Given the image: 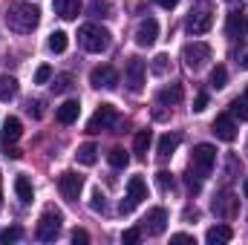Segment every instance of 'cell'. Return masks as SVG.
<instances>
[{"mask_svg":"<svg viewBox=\"0 0 248 245\" xmlns=\"http://www.w3.org/2000/svg\"><path fill=\"white\" fill-rule=\"evenodd\" d=\"M38 23H41V9L32 6V3H12L6 9V26L20 32V35L32 32Z\"/></svg>","mask_w":248,"mask_h":245,"instance_id":"1","label":"cell"},{"mask_svg":"<svg viewBox=\"0 0 248 245\" xmlns=\"http://www.w3.org/2000/svg\"><path fill=\"white\" fill-rule=\"evenodd\" d=\"M211 26H214V6L208 0L193 3L190 12H187V17H185V29L190 35H205Z\"/></svg>","mask_w":248,"mask_h":245,"instance_id":"2","label":"cell"},{"mask_svg":"<svg viewBox=\"0 0 248 245\" xmlns=\"http://www.w3.org/2000/svg\"><path fill=\"white\" fill-rule=\"evenodd\" d=\"M78 44L87 49V52H107L110 49V32L104 26H95V23H84L78 29Z\"/></svg>","mask_w":248,"mask_h":245,"instance_id":"3","label":"cell"},{"mask_svg":"<svg viewBox=\"0 0 248 245\" xmlns=\"http://www.w3.org/2000/svg\"><path fill=\"white\" fill-rule=\"evenodd\" d=\"M214 165H217V147L214 144H196L193 153H190V170L187 173H193L199 179H208Z\"/></svg>","mask_w":248,"mask_h":245,"instance_id":"4","label":"cell"},{"mask_svg":"<svg viewBox=\"0 0 248 245\" xmlns=\"http://www.w3.org/2000/svg\"><path fill=\"white\" fill-rule=\"evenodd\" d=\"M61 222H63V214L55 211V208H46L38 219V228H35V237L41 243H52L58 234H61Z\"/></svg>","mask_w":248,"mask_h":245,"instance_id":"5","label":"cell"},{"mask_svg":"<svg viewBox=\"0 0 248 245\" xmlns=\"http://www.w3.org/2000/svg\"><path fill=\"white\" fill-rule=\"evenodd\" d=\"M119 124H122L119 110H116L113 104H101V107L93 113V119L87 122V130H90V133H101V130H110V127H119Z\"/></svg>","mask_w":248,"mask_h":245,"instance_id":"6","label":"cell"},{"mask_svg":"<svg viewBox=\"0 0 248 245\" xmlns=\"http://www.w3.org/2000/svg\"><path fill=\"white\" fill-rule=\"evenodd\" d=\"M141 199H147V184H144L141 176H133V179L127 182V196L122 199L119 211H122V214H133V211L141 205Z\"/></svg>","mask_w":248,"mask_h":245,"instance_id":"7","label":"cell"},{"mask_svg":"<svg viewBox=\"0 0 248 245\" xmlns=\"http://www.w3.org/2000/svg\"><path fill=\"white\" fill-rule=\"evenodd\" d=\"M182 61H185L187 69H202L205 63L211 61V46L205 44V41H193V44H187L185 49H182Z\"/></svg>","mask_w":248,"mask_h":245,"instance_id":"8","label":"cell"},{"mask_svg":"<svg viewBox=\"0 0 248 245\" xmlns=\"http://www.w3.org/2000/svg\"><path fill=\"white\" fill-rule=\"evenodd\" d=\"M144 75H147V66H144L141 58H130L127 61V66H124V84H127V90L133 95H139L144 90Z\"/></svg>","mask_w":248,"mask_h":245,"instance_id":"9","label":"cell"},{"mask_svg":"<svg viewBox=\"0 0 248 245\" xmlns=\"http://www.w3.org/2000/svg\"><path fill=\"white\" fill-rule=\"evenodd\" d=\"M58 187H61L66 202H78V196L84 190V176H78L75 170H63L61 176H58Z\"/></svg>","mask_w":248,"mask_h":245,"instance_id":"10","label":"cell"},{"mask_svg":"<svg viewBox=\"0 0 248 245\" xmlns=\"http://www.w3.org/2000/svg\"><path fill=\"white\" fill-rule=\"evenodd\" d=\"M90 84L95 87V90H116L119 87V72L113 69V66H95L93 72H90Z\"/></svg>","mask_w":248,"mask_h":245,"instance_id":"11","label":"cell"},{"mask_svg":"<svg viewBox=\"0 0 248 245\" xmlns=\"http://www.w3.org/2000/svg\"><path fill=\"white\" fill-rule=\"evenodd\" d=\"M168 228V211L165 208H153L147 211V216L141 219V231H147L150 237H162Z\"/></svg>","mask_w":248,"mask_h":245,"instance_id":"12","label":"cell"},{"mask_svg":"<svg viewBox=\"0 0 248 245\" xmlns=\"http://www.w3.org/2000/svg\"><path fill=\"white\" fill-rule=\"evenodd\" d=\"M159 41V20L156 17H144L136 26V44L139 46H153Z\"/></svg>","mask_w":248,"mask_h":245,"instance_id":"13","label":"cell"},{"mask_svg":"<svg viewBox=\"0 0 248 245\" xmlns=\"http://www.w3.org/2000/svg\"><path fill=\"white\" fill-rule=\"evenodd\" d=\"M211 130H214V136H217L219 141H234V138H237V122H234L231 113L217 116L214 124H211Z\"/></svg>","mask_w":248,"mask_h":245,"instance_id":"14","label":"cell"},{"mask_svg":"<svg viewBox=\"0 0 248 245\" xmlns=\"http://www.w3.org/2000/svg\"><path fill=\"white\" fill-rule=\"evenodd\" d=\"M225 35H228V38H246L248 35V15L231 12L228 20H225Z\"/></svg>","mask_w":248,"mask_h":245,"instance_id":"15","label":"cell"},{"mask_svg":"<svg viewBox=\"0 0 248 245\" xmlns=\"http://www.w3.org/2000/svg\"><path fill=\"white\" fill-rule=\"evenodd\" d=\"M23 136V124L20 119H15V116H9V119H3V130H0V138H3V144L9 147V144H15L17 138Z\"/></svg>","mask_w":248,"mask_h":245,"instance_id":"16","label":"cell"},{"mask_svg":"<svg viewBox=\"0 0 248 245\" xmlns=\"http://www.w3.org/2000/svg\"><path fill=\"white\" fill-rule=\"evenodd\" d=\"M182 95H185L182 84H168V87H162V90H159L156 101H159V104H165V107H173V104H179V101H182Z\"/></svg>","mask_w":248,"mask_h":245,"instance_id":"17","label":"cell"},{"mask_svg":"<svg viewBox=\"0 0 248 245\" xmlns=\"http://www.w3.org/2000/svg\"><path fill=\"white\" fill-rule=\"evenodd\" d=\"M234 240V231H231V225H214V228H208V234H205V243L208 245H225Z\"/></svg>","mask_w":248,"mask_h":245,"instance_id":"18","label":"cell"},{"mask_svg":"<svg viewBox=\"0 0 248 245\" xmlns=\"http://www.w3.org/2000/svg\"><path fill=\"white\" fill-rule=\"evenodd\" d=\"M234 211H237V199H234L231 193H222L219 199H214V214H217V216L231 219V216H234Z\"/></svg>","mask_w":248,"mask_h":245,"instance_id":"19","label":"cell"},{"mask_svg":"<svg viewBox=\"0 0 248 245\" xmlns=\"http://www.w3.org/2000/svg\"><path fill=\"white\" fill-rule=\"evenodd\" d=\"M78 113H81V104L69 98V101H63L61 107L55 110V119L61 124H72V122H78Z\"/></svg>","mask_w":248,"mask_h":245,"instance_id":"20","label":"cell"},{"mask_svg":"<svg viewBox=\"0 0 248 245\" xmlns=\"http://www.w3.org/2000/svg\"><path fill=\"white\" fill-rule=\"evenodd\" d=\"M55 6V15L63 20H75L78 17V9H81V0H52Z\"/></svg>","mask_w":248,"mask_h":245,"instance_id":"21","label":"cell"},{"mask_svg":"<svg viewBox=\"0 0 248 245\" xmlns=\"http://www.w3.org/2000/svg\"><path fill=\"white\" fill-rule=\"evenodd\" d=\"M179 133H165L162 138H159V156L162 159H168V156H173L176 153V147H179Z\"/></svg>","mask_w":248,"mask_h":245,"instance_id":"22","label":"cell"},{"mask_svg":"<svg viewBox=\"0 0 248 245\" xmlns=\"http://www.w3.org/2000/svg\"><path fill=\"white\" fill-rule=\"evenodd\" d=\"M150 141H153V133H150V130H139V133H136V138H133V153H136L139 159H144V156H147Z\"/></svg>","mask_w":248,"mask_h":245,"instance_id":"23","label":"cell"},{"mask_svg":"<svg viewBox=\"0 0 248 245\" xmlns=\"http://www.w3.org/2000/svg\"><path fill=\"white\" fill-rule=\"evenodd\" d=\"M75 159H78V165H95V159H98V147L93 144V141H87V144H81L78 147V153H75Z\"/></svg>","mask_w":248,"mask_h":245,"instance_id":"24","label":"cell"},{"mask_svg":"<svg viewBox=\"0 0 248 245\" xmlns=\"http://www.w3.org/2000/svg\"><path fill=\"white\" fill-rule=\"evenodd\" d=\"M15 193H17V199H20L23 205H29V202H32V196H35L32 182H29L26 176H17V179H15Z\"/></svg>","mask_w":248,"mask_h":245,"instance_id":"25","label":"cell"},{"mask_svg":"<svg viewBox=\"0 0 248 245\" xmlns=\"http://www.w3.org/2000/svg\"><path fill=\"white\" fill-rule=\"evenodd\" d=\"M17 95V81L12 75H0V101H12Z\"/></svg>","mask_w":248,"mask_h":245,"instance_id":"26","label":"cell"},{"mask_svg":"<svg viewBox=\"0 0 248 245\" xmlns=\"http://www.w3.org/2000/svg\"><path fill=\"white\" fill-rule=\"evenodd\" d=\"M72 84H75V78H72L69 72H63V75H52V92H55V95L69 92V90H72Z\"/></svg>","mask_w":248,"mask_h":245,"instance_id":"27","label":"cell"},{"mask_svg":"<svg viewBox=\"0 0 248 245\" xmlns=\"http://www.w3.org/2000/svg\"><path fill=\"white\" fill-rule=\"evenodd\" d=\"M66 44H69L66 32H52V35H49V41H46L49 52H55V55H61V52H66Z\"/></svg>","mask_w":248,"mask_h":245,"instance_id":"28","label":"cell"},{"mask_svg":"<svg viewBox=\"0 0 248 245\" xmlns=\"http://www.w3.org/2000/svg\"><path fill=\"white\" fill-rule=\"evenodd\" d=\"M107 159H110V165H113V168H116V170H124V168H127V165H130V156H127V153H124L122 147H113V150H110V156H107Z\"/></svg>","mask_w":248,"mask_h":245,"instance_id":"29","label":"cell"},{"mask_svg":"<svg viewBox=\"0 0 248 245\" xmlns=\"http://www.w3.org/2000/svg\"><path fill=\"white\" fill-rule=\"evenodd\" d=\"M225 84H228V69L225 66H214L211 69V87L214 90H222Z\"/></svg>","mask_w":248,"mask_h":245,"instance_id":"30","label":"cell"},{"mask_svg":"<svg viewBox=\"0 0 248 245\" xmlns=\"http://www.w3.org/2000/svg\"><path fill=\"white\" fill-rule=\"evenodd\" d=\"M228 113H231L234 119H240V122H248V101H246V98H234Z\"/></svg>","mask_w":248,"mask_h":245,"instance_id":"31","label":"cell"},{"mask_svg":"<svg viewBox=\"0 0 248 245\" xmlns=\"http://www.w3.org/2000/svg\"><path fill=\"white\" fill-rule=\"evenodd\" d=\"M20 237H23V231H20V228H17V225H12V228H3V231H0V243H17V240H20Z\"/></svg>","mask_w":248,"mask_h":245,"instance_id":"32","label":"cell"},{"mask_svg":"<svg viewBox=\"0 0 248 245\" xmlns=\"http://www.w3.org/2000/svg\"><path fill=\"white\" fill-rule=\"evenodd\" d=\"M156 184H159L162 193H168V190H173V176H170L168 170H159V173H156Z\"/></svg>","mask_w":248,"mask_h":245,"instance_id":"33","label":"cell"},{"mask_svg":"<svg viewBox=\"0 0 248 245\" xmlns=\"http://www.w3.org/2000/svg\"><path fill=\"white\" fill-rule=\"evenodd\" d=\"M90 12H93V17H110V3L107 0H93Z\"/></svg>","mask_w":248,"mask_h":245,"instance_id":"34","label":"cell"},{"mask_svg":"<svg viewBox=\"0 0 248 245\" xmlns=\"http://www.w3.org/2000/svg\"><path fill=\"white\" fill-rule=\"evenodd\" d=\"M49 81H52V66H49V63L38 66V72H35V84H49Z\"/></svg>","mask_w":248,"mask_h":245,"instance_id":"35","label":"cell"},{"mask_svg":"<svg viewBox=\"0 0 248 245\" xmlns=\"http://www.w3.org/2000/svg\"><path fill=\"white\" fill-rule=\"evenodd\" d=\"M150 69H153L156 75H165V72H168V55H156L153 63H150Z\"/></svg>","mask_w":248,"mask_h":245,"instance_id":"36","label":"cell"},{"mask_svg":"<svg viewBox=\"0 0 248 245\" xmlns=\"http://www.w3.org/2000/svg\"><path fill=\"white\" fill-rule=\"evenodd\" d=\"M139 240H141V231L139 228H127L122 234V243H127V245H136Z\"/></svg>","mask_w":248,"mask_h":245,"instance_id":"37","label":"cell"},{"mask_svg":"<svg viewBox=\"0 0 248 245\" xmlns=\"http://www.w3.org/2000/svg\"><path fill=\"white\" fill-rule=\"evenodd\" d=\"M202 110H208V92H199L193 98V113H202Z\"/></svg>","mask_w":248,"mask_h":245,"instance_id":"38","label":"cell"},{"mask_svg":"<svg viewBox=\"0 0 248 245\" xmlns=\"http://www.w3.org/2000/svg\"><path fill=\"white\" fill-rule=\"evenodd\" d=\"M72 243H75V245H78V243L87 245V243H90V234H87L84 228H75V231H72Z\"/></svg>","mask_w":248,"mask_h":245,"instance_id":"39","label":"cell"},{"mask_svg":"<svg viewBox=\"0 0 248 245\" xmlns=\"http://www.w3.org/2000/svg\"><path fill=\"white\" fill-rule=\"evenodd\" d=\"M90 208H93V211H104V196H101V190H95V193H93Z\"/></svg>","mask_w":248,"mask_h":245,"instance_id":"40","label":"cell"},{"mask_svg":"<svg viewBox=\"0 0 248 245\" xmlns=\"http://www.w3.org/2000/svg\"><path fill=\"white\" fill-rule=\"evenodd\" d=\"M237 63H240L243 69H248V44H243V49L237 52Z\"/></svg>","mask_w":248,"mask_h":245,"instance_id":"41","label":"cell"},{"mask_svg":"<svg viewBox=\"0 0 248 245\" xmlns=\"http://www.w3.org/2000/svg\"><path fill=\"white\" fill-rule=\"evenodd\" d=\"M170 243H196V240H193V237H190V234H173V237H170Z\"/></svg>","mask_w":248,"mask_h":245,"instance_id":"42","label":"cell"},{"mask_svg":"<svg viewBox=\"0 0 248 245\" xmlns=\"http://www.w3.org/2000/svg\"><path fill=\"white\" fill-rule=\"evenodd\" d=\"M41 107H44V104L35 101V104H29V113H35V119H41Z\"/></svg>","mask_w":248,"mask_h":245,"instance_id":"43","label":"cell"},{"mask_svg":"<svg viewBox=\"0 0 248 245\" xmlns=\"http://www.w3.org/2000/svg\"><path fill=\"white\" fill-rule=\"evenodd\" d=\"M156 3H159V6H162V9H173V6H176V3H179V0H156Z\"/></svg>","mask_w":248,"mask_h":245,"instance_id":"44","label":"cell"},{"mask_svg":"<svg viewBox=\"0 0 248 245\" xmlns=\"http://www.w3.org/2000/svg\"><path fill=\"white\" fill-rule=\"evenodd\" d=\"M243 193H246V199H248V176H246V182H243Z\"/></svg>","mask_w":248,"mask_h":245,"instance_id":"45","label":"cell"},{"mask_svg":"<svg viewBox=\"0 0 248 245\" xmlns=\"http://www.w3.org/2000/svg\"><path fill=\"white\" fill-rule=\"evenodd\" d=\"M0 202H3V176H0Z\"/></svg>","mask_w":248,"mask_h":245,"instance_id":"46","label":"cell"},{"mask_svg":"<svg viewBox=\"0 0 248 245\" xmlns=\"http://www.w3.org/2000/svg\"><path fill=\"white\" fill-rule=\"evenodd\" d=\"M243 98H246V101H248V87H246V92H243Z\"/></svg>","mask_w":248,"mask_h":245,"instance_id":"47","label":"cell"}]
</instances>
